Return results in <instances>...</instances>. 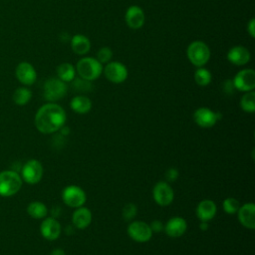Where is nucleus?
<instances>
[{"label":"nucleus","instance_id":"f257e3e1","mask_svg":"<svg viewBox=\"0 0 255 255\" xmlns=\"http://www.w3.org/2000/svg\"><path fill=\"white\" fill-rule=\"evenodd\" d=\"M66 119V112L61 106L55 103H48L37 111L35 126L42 133H53L65 125Z\"/></svg>","mask_w":255,"mask_h":255},{"label":"nucleus","instance_id":"f03ea898","mask_svg":"<svg viewBox=\"0 0 255 255\" xmlns=\"http://www.w3.org/2000/svg\"><path fill=\"white\" fill-rule=\"evenodd\" d=\"M22 186V177L15 170H4L0 172V195L12 196Z\"/></svg>","mask_w":255,"mask_h":255},{"label":"nucleus","instance_id":"7ed1b4c3","mask_svg":"<svg viewBox=\"0 0 255 255\" xmlns=\"http://www.w3.org/2000/svg\"><path fill=\"white\" fill-rule=\"evenodd\" d=\"M76 71L81 78L92 82L103 73V65L95 58L85 57L78 61Z\"/></svg>","mask_w":255,"mask_h":255},{"label":"nucleus","instance_id":"20e7f679","mask_svg":"<svg viewBox=\"0 0 255 255\" xmlns=\"http://www.w3.org/2000/svg\"><path fill=\"white\" fill-rule=\"evenodd\" d=\"M186 55L192 65L203 67L210 59V50L204 42L193 41L188 45Z\"/></svg>","mask_w":255,"mask_h":255},{"label":"nucleus","instance_id":"39448f33","mask_svg":"<svg viewBox=\"0 0 255 255\" xmlns=\"http://www.w3.org/2000/svg\"><path fill=\"white\" fill-rule=\"evenodd\" d=\"M68 87L65 82L59 78H50L44 85V98L53 103L61 100L67 94Z\"/></svg>","mask_w":255,"mask_h":255},{"label":"nucleus","instance_id":"423d86ee","mask_svg":"<svg viewBox=\"0 0 255 255\" xmlns=\"http://www.w3.org/2000/svg\"><path fill=\"white\" fill-rule=\"evenodd\" d=\"M62 199L70 207L78 208L85 204L87 196L85 191L78 185H68L62 191Z\"/></svg>","mask_w":255,"mask_h":255},{"label":"nucleus","instance_id":"0eeeda50","mask_svg":"<svg viewBox=\"0 0 255 255\" xmlns=\"http://www.w3.org/2000/svg\"><path fill=\"white\" fill-rule=\"evenodd\" d=\"M235 90L250 92L255 88V72L253 69H243L239 71L232 80Z\"/></svg>","mask_w":255,"mask_h":255},{"label":"nucleus","instance_id":"6e6552de","mask_svg":"<svg viewBox=\"0 0 255 255\" xmlns=\"http://www.w3.org/2000/svg\"><path fill=\"white\" fill-rule=\"evenodd\" d=\"M43 176V166L37 159L28 160L22 167V179L29 184L38 183Z\"/></svg>","mask_w":255,"mask_h":255},{"label":"nucleus","instance_id":"1a4fd4ad","mask_svg":"<svg viewBox=\"0 0 255 255\" xmlns=\"http://www.w3.org/2000/svg\"><path fill=\"white\" fill-rule=\"evenodd\" d=\"M128 236L135 242H147L151 236L152 231L149 225L143 221H132L128 227Z\"/></svg>","mask_w":255,"mask_h":255},{"label":"nucleus","instance_id":"9d476101","mask_svg":"<svg viewBox=\"0 0 255 255\" xmlns=\"http://www.w3.org/2000/svg\"><path fill=\"white\" fill-rule=\"evenodd\" d=\"M152 196L158 205L167 206L172 202L174 192L167 182L159 181L152 188Z\"/></svg>","mask_w":255,"mask_h":255},{"label":"nucleus","instance_id":"9b49d317","mask_svg":"<svg viewBox=\"0 0 255 255\" xmlns=\"http://www.w3.org/2000/svg\"><path fill=\"white\" fill-rule=\"evenodd\" d=\"M104 74L110 82L115 84H121L128 78V70L120 62H109L104 69Z\"/></svg>","mask_w":255,"mask_h":255},{"label":"nucleus","instance_id":"f8f14e48","mask_svg":"<svg viewBox=\"0 0 255 255\" xmlns=\"http://www.w3.org/2000/svg\"><path fill=\"white\" fill-rule=\"evenodd\" d=\"M219 119V114L205 107L198 108L193 114V120L195 124L201 128H211L216 124Z\"/></svg>","mask_w":255,"mask_h":255},{"label":"nucleus","instance_id":"ddd939ff","mask_svg":"<svg viewBox=\"0 0 255 255\" xmlns=\"http://www.w3.org/2000/svg\"><path fill=\"white\" fill-rule=\"evenodd\" d=\"M239 222L248 229L255 228V205L252 202L241 205L236 212Z\"/></svg>","mask_w":255,"mask_h":255},{"label":"nucleus","instance_id":"4468645a","mask_svg":"<svg viewBox=\"0 0 255 255\" xmlns=\"http://www.w3.org/2000/svg\"><path fill=\"white\" fill-rule=\"evenodd\" d=\"M163 229L167 234V236L172 238H177L182 236L185 233L187 229V223L184 218L180 216H174L166 222Z\"/></svg>","mask_w":255,"mask_h":255},{"label":"nucleus","instance_id":"2eb2a0df","mask_svg":"<svg viewBox=\"0 0 255 255\" xmlns=\"http://www.w3.org/2000/svg\"><path fill=\"white\" fill-rule=\"evenodd\" d=\"M127 25L131 29H139L144 24V13L139 6H129L125 15Z\"/></svg>","mask_w":255,"mask_h":255},{"label":"nucleus","instance_id":"dca6fc26","mask_svg":"<svg viewBox=\"0 0 255 255\" xmlns=\"http://www.w3.org/2000/svg\"><path fill=\"white\" fill-rule=\"evenodd\" d=\"M16 77L20 83L26 86L33 85L36 81L37 74L34 67L27 62H22L17 66Z\"/></svg>","mask_w":255,"mask_h":255},{"label":"nucleus","instance_id":"f3484780","mask_svg":"<svg viewBox=\"0 0 255 255\" xmlns=\"http://www.w3.org/2000/svg\"><path fill=\"white\" fill-rule=\"evenodd\" d=\"M61 225L59 221L53 217H48L44 219L40 226L41 234L44 238L48 240H55L61 234Z\"/></svg>","mask_w":255,"mask_h":255},{"label":"nucleus","instance_id":"a211bd4d","mask_svg":"<svg viewBox=\"0 0 255 255\" xmlns=\"http://www.w3.org/2000/svg\"><path fill=\"white\" fill-rule=\"evenodd\" d=\"M251 55L247 48L243 46H234L227 53L228 61L235 66H244L250 61Z\"/></svg>","mask_w":255,"mask_h":255},{"label":"nucleus","instance_id":"6ab92c4d","mask_svg":"<svg viewBox=\"0 0 255 255\" xmlns=\"http://www.w3.org/2000/svg\"><path fill=\"white\" fill-rule=\"evenodd\" d=\"M216 211H217L216 204L214 203V201H212L210 199H204V200L200 201L197 204L196 209H195L197 218L200 221H206V222L213 219V217L216 214Z\"/></svg>","mask_w":255,"mask_h":255},{"label":"nucleus","instance_id":"aec40b11","mask_svg":"<svg viewBox=\"0 0 255 255\" xmlns=\"http://www.w3.org/2000/svg\"><path fill=\"white\" fill-rule=\"evenodd\" d=\"M73 225L78 229H86L92 222V212L89 208L78 207L72 214Z\"/></svg>","mask_w":255,"mask_h":255},{"label":"nucleus","instance_id":"412c9836","mask_svg":"<svg viewBox=\"0 0 255 255\" xmlns=\"http://www.w3.org/2000/svg\"><path fill=\"white\" fill-rule=\"evenodd\" d=\"M71 48L78 55H86L91 49V42L88 37L77 34L71 39Z\"/></svg>","mask_w":255,"mask_h":255},{"label":"nucleus","instance_id":"4be33fe9","mask_svg":"<svg viewBox=\"0 0 255 255\" xmlns=\"http://www.w3.org/2000/svg\"><path fill=\"white\" fill-rule=\"evenodd\" d=\"M71 109L80 115L87 114L92 109V102L88 97L85 96H76L72 99L70 103Z\"/></svg>","mask_w":255,"mask_h":255},{"label":"nucleus","instance_id":"5701e85b","mask_svg":"<svg viewBox=\"0 0 255 255\" xmlns=\"http://www.w3.org/2000/svg\"><path fill=\"white\" fill-rule=\"evenodd\" d=\"M57 75L60 80L65 83L72 82L76 75V70L70 63H62L57 68Z\"/></svg>","mask_w":255,"mask_h":255},{"label":"nucleus","instance_id":"b1692460","mask_svg":"<svg viewBox=\"0 0 255 255\" xmlns=\"http://www.w3.org/2000/svg\"><path fill=\"white\" fill-rule=\"evenodd\" d=\"M27 212L31 217L36 218V219H41L47 215L48 209L43 202L33 201L28 205Z\"/></svg>","mask_w":255,"mask_h":255},{"label":"nucleus","instance_id":"393cba45","mask_svg":"<svg viewBox=\"0 0 255 255\" xmlns=\"http://www.w3.org/2000/svg\"><path fill=\"white\" fill-rule=\"evenodd\" d=\"M241 109L246 113H254L255 111V93L253 91L245 92L240 101Z\"/></svg>","mask_w":255,"mask_h":255},{"label":"nucleus","instance_id":"a878e982","mask_svg":"<svg viewBox=\"0 0 255 255\" xmlns=\"http://www.w3.org/2000/svg\"><path fill=\"white\" fill-rule=\"evenodd\" d=\"M211 79H212L211 73L209 72V70H207L205 68L198 67V69L194 73L195 83L200 87H205V86L209 85L211 82Z\"/></svg>","mask_w":255,"mask_h":255},{"label":"nucleus","instance_id":"bb28decb","mask_svg":"<svg viewBox=\"0 0 255 255\" xmlns=\"http://www.w3.org/2000/svg\"><path fill=\"white\" fill-rule=\"evenodd\" d=\"M31 97H32V93L29 89L27 88H18L14 94H13V101L16 105H19V106H24L26 105L30 100H31Z\"/></svg>","mask_w":255,"mask_h":255},{"label":"nucleus","instance_id":"cd10ccee","mask_svg":"<svg viewBox=\"0 0 255 255\" xmlns=\"http://www.w3.org/2000/svg\"><path fill=\"white\" fill-rule=\"evenodd\" d=\"M72 86H73V88L76 91L83 92V93L90 92L93 89L92 82L88 81V80H85V79H83L81 77L74 78V80L72 81Z\"/></svg>","mask_w":255,"mask_h":255},{"label":"nucleus","instance_id":"c85d7f7f","mask_svg":"<svg viewBox=\"0 0 255 255\" xmlns=\"http://www.w3.org/2000/svg\"><path fill=\"white\" fill-rule=\"evenodd\" d=\"M222 206H223L224 211L227 214H234V213H236L238 211V209L240 207V203L234 197H227V198H225L223 200Z\"/></svg>","mask_w":255,"mask_h":255},{"label":"nucleus","instance_id":"c756f323","mask_svg":"<svg viewBox=\"0 0 255 255\" xmlns=\"http://www.w3.org/2000/svg\"><path fill=\"white\" fill-rule=\"evenodd\" d=\"M136 212H137V207L135 204L129 202V203H127L124 208H123V211H122V214H123V217L126 221H128V220H131L134 218V216L136 215Z\"/></svg>","mask_w":255,"mask_h":255},{"label":"nucleus","instance_id":"7c9ffc66","mask_svg":"<svg viewBox=\"0 0 255 255\" xmlns=\"http://www.w3.org/2000/svg\"><path fill=\"white\" fill-rule=\"evenodd\" d=\"M113 57V52L109 47H103L98 51L97 54V60L103 65L108 64Z\"/></svg>","mask_w":255,"mask_h":255},{"label":"nucleus","instance_id":"2f4dec72","mask_svg":"<svg viewBox=\"0 0 255 255\" xmlns=\"http://www.w3.org/2000/svg\"><path fill=\"white\" fill-rule=\"evenodd\" d=\"M178 177V171L176 168L174 167H171L169 169L166 170L165 172V178L168 180V181H174L176 180Z\"/></svg>","mask_w":255,"mask_h":255},{"label":"nucleus","instance_id":"473e14b6","mask_svg":"<svg viewBox=\"0 0 255 255\" xmlns=\"http://www.w3.org/2000/svg\"><path fill=\"white\" fill-rule=\"evenodd\" d=\"M234 85H233V82L232 80H226L224 83H223V91L226 93V94H233L234 93Z\"/></svg>","mask_w":255,"mask_h":255},{"label":"nucleus","instance_id":"72a5a7b5","mask_svg":"<svg viewBox=\"0 0 255 255\" xmlns=\"http://www.w3.org/2000/svg\"><path fill=\"white\" fill-rule=\"evenodd\" d=\"M151 231H154V232H159V231H162L163 230V224L159 221V220H153L150 225H149Z\"/></svg>","mask_w":255,"mask_h":255},{"label":"nucleus","instance_id":"f704fd0d","mask_svg":"<svg viewBox=\"0 0 255 255\" xmlns=\"http://www.w3.org/2000/svg\"><path fill=\"white\" fill-rule=\"evenodd\" d=\"M255 20L254 19H251L249 22H248V24H247V31H248V33H249V35L252 37V38H254V36H255Z\"/></svg>","mask_w":255,"mask_h":255},{"label":"nucleus","instance_id":"c9c22d12","mask_svg":"<svg viewBox=\"0 0 255 255\" xmlns=\"http://www.w3.org/2000/svg\"><path fill=\"white\" fill-rule=\"evenodd\" d=\"M51 255H66L63 249H54L51 253Z\"/></svg>","mask_w":255,"mask_h":255},{"label":"nucleus","instance_id":"e433bc0d","mask_svg":"<svg viewBox=\"0 0 255 255\" xmlns=\"http://www.w3.org/2000/svg\"><path fill=\"white\" fill-rule=\"evenodd\" d=\"M208 228V223L206 221H200V229L206 230Z\"/></svg>","mask_w":255,"mask_h":255}]
</instances>
